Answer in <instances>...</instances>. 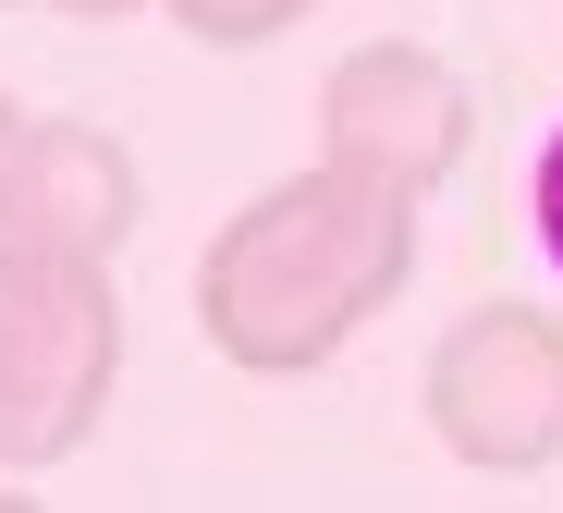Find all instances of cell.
<instances>
[{
    "mask_svg": "<svg viewBox=\"0 0 563 513\" xmlns=\"http://www.w3.org/2000/svg\"><path fill=\"white\" fill-rule=\"evenodd\" d=\"M0 233L62 245V257H123L135 159L86 123H13V147H0Z\"/></svg>",
    "mask_w": 563,
    "mask_h": 513,
    "instance_id": "5",
    "label": "cell"
},
{
    "mask_svg": "<svg viewBox=\"0 0 563 513\" xmlns=\"http://www.w3.org/2000/svg\"><path fill=\"white\" fill-rule=\"evenodd\" d=\"M159 13H172L184 37H209V49H257V37H282V25H307L319 0H159Z\"/></svg>",
    "mask_w": 563,
    "mask_h": 513,
    "instance_id": "6",
    "label": "cell"
},
{
    "mask_svg": "<svg viewBox=\"0 0 563 513\" xmlns=\"http://www.w3.org/2000/svg\"><path fill=\"white\" fill-rule=\"evenodd\" d=\"M0 147H13V98H0Z\"/></svg>",
    "mask_w": 563,
    "mask_h": 513,
    "instance_id": "9",
    "label": "cell"
},
{
    "mask_svg": "<svg viewBox=\"0 0 563 513\" xmlns=\"http://www.w3.org/2000/svg\"><path fill=\"white\" fill-rule=\"evenodd\" d=\"M0 13H135V0H0Z\"/></svg>",
    "mask_w": 563,
    "mask_h": 513,
    "instance_id": "8",
    "label": "cell"
},
{
    "mask_svg": "<svg viewBox=\"0 0 563 513\" xmlns=\"http://www.w3.org/2000/svg\"><path fill=\"white\" fill-rule=\"evenodd\" d=\"M417 281V196L319 159L295 183H269L257 209H233L197 257V331L257 367V379H307L331 367L380 305Z\"/></svg>",
    "mask_w": 563,
    "mask_h": 513,
    "instance_id": "1",
    "label": "cell"
},
{
    "mask_svg": "<svg viewBox=\"0 0 563 513\" xmlns=\"http://www.w3.org/2000/svg\"><path fill=\"white\" fill-rule=\"evenodd\" d=\"M465 135H478V111H465L453 62H429L417 37H367L319 86V159H355V171H380L405 196H429L465 159Z\"/></svg>",
    "mask_w": 563,
    "mask_h": 513,
    "instance_id": "4",
    "label": "cell"
},
{
    "mask_svg": "<svg viewBox=\"0 0 563 513\" xmlns=\"http://www.w3.org/2000/svg\"><path fill=\"white\" fill-rule=\"evenodd\" d=\"M123 379L111 257H62L0 233V465H62Z\"/></svg>",
    "mask_w": 563,
    "mask_h": 513,
    "instance_id": "2",
    "label": "cell"
},
{
    "mask_svg": "<svg viewBox=\"0 0 563 513\" xmlns=\"http://www.w3.org/2000/svg\"><path fill=\"white\" fill-rule=\"evenodd\" d=\"M527 245H539V269L563 281V123H551L539 159H527Z\"/></svg>",
    "mask_w": 563,
    "mask_h": 513,
    "instance_id": "7",
    "label": "cell"
},
{
    "mask_svg": "<svg viewBox=\"0 0 563 513\" xmlns=\"http://www.w3.org/2000/svg\"><path fill=\"white\" fill-rule=\"evenodd\" d=\"M429 440L478 477H527L563 453V319L551 305H465L429 343Z\"/></svg>",
    "mask_w": 563,
    "mask_h": 513,
    "instance_id": "3",
    "label": "cell"
}]
</instances>
